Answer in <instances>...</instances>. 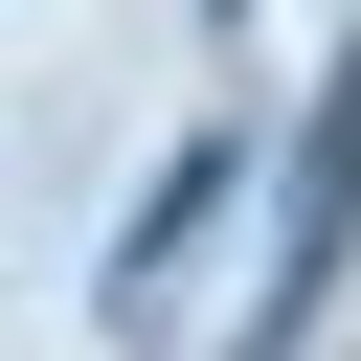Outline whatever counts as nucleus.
I'll list each match as a JSON object with an SVG mask.
<instances>
[{"label": "nucleus", "mask_w": 361, "mask_h": 361, "mask_svg": "<svg viewBox=\"0 0 361 361\" xmlns=\"http://www.w3.org/2000/svg\"><path fill=\"white\" fill-rule=\"evenodd\" d=\"M226 203H248V158H226V135H180V158H158V203L113 226V316H158V293H180V248H226Z\"/></svg>", "instance_id": "obj_1"}, {"label": "nucleus", "mask_w": 361, "mask_h": 361, "mask_svg": "<svg viewBox=\"0 0 361 361\" xmlns=\"http://www.w3.org/2000/svg\"><path fill=\"white\" fill-rule=\"evenodd\" d=\"M293 158H316V180H293V293H316V248H338V203H361V45H338V90H316Z\"/></svg>", "instance_id": "obj_2"}]
</instances>
